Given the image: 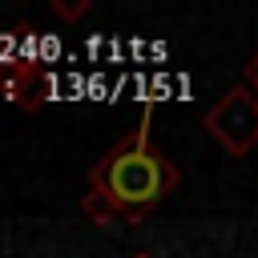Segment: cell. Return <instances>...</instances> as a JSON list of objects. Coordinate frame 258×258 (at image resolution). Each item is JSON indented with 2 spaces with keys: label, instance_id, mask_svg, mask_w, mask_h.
Segmentation results:
<instances>
[{
  "label": "cell",
  "instance_id": "cell-6",
  "mask_svg": "<svg viewBox=\"0 0 258 258\" xmlns=\"http://www.w3.org/2000/svg\"><path fill=\"white\" fill-rule=\"evenodd\" d=\"M133 258H153V254H133Z\"/></svg>",
  "mask_w": 258,
  "mask_h": 258
},
{
  "label": "cell",
  "instance_id": "cell-5",
  "mask_svg": "<svg viewBox=\"0 0 258 258\" xmlns=\"http://www.w3.org/2000/svg\"><path fill=\"white\" fill-rule=\"evenodd\" d=\"M246 81H250V89L258 93V52L250 56V64H246Z\"/></svg>",
  "mask_w": 258,
  "mask_h": 258
},
{
  "label": "cell",
  "instance_id": "cell-2",
  "mask_svg": "<svg viewBox=\"0 0 258 258\" xmlns=\"http://www.w3.org/2000/svg\"><path fill=\"white\" fill-rule=\"evenodd\" d=\"M202 125L226 153H250L258 145V93L250 85H234L226 97H218V105H210Z\"/></svg>",
  "mask_w": 258,
  "mask_h": 258
},
{
  "label": "cell",
  "instance_id": "cell-4",
  "mask_svg": "<svg viewBox=\"0 0 258 258\" xmlns=\"http://www.w3.org/2000/svg\"><path fill=\"white\" fill-rule=\"evenodd\" d=\"M89 8H93V0H73V4H69V0H52V12H56L60 20H81Z\"/></svg>",
  "mask_w": 258,
  "mask_h": 258
},
{
  "label": "cell",
  "instance_id": "cell-3",
  "mask_svg": "<svg viewBox=\"0 0 258 258\" xmlns=\"http://www.w3.org/2000/svg\"><path fill=\"white\" fill-rule=\"evenodd\" d=\"M81 214L93 222V226H113V222H121L125 218V210L101 189V185H89L85 194H81Z\"/></svg>",
  "mask_w": 258,
  "mask_h": 258
},
{
  "label": "cell",
  "instance_id": "cell-1",
  "mask_svg": "<svg viewBox=\"0 0 258 258\" xmlns=\"http://www.w3.org/2000/svg\"><path fill=\"white\" fill-rule=\"evenodd\" d=\"M149 129H153V109L141 113V125L117 141L93 169H89V185H101L121 210H125V222H137L145 218L153 206H161L177 181H181V169L149 141Z\"/></svg>",
  "mask_w": 258,
  "mask_h": 258
}]
</instances>
